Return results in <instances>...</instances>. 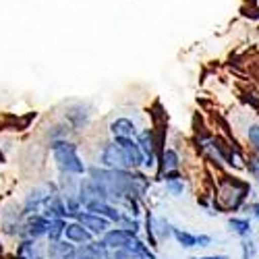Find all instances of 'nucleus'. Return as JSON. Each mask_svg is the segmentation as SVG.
Here are the masks:
<instances>
[{
  "instance_id": "obj_29",
  "label": "nucleus",
  "mask_w": 259,
  "mask_h": 259,
  "mask_svg": "<svg viewBox=\"0 0 259 259\" xmlns=\"http://www.w3.org/2000/svg\"><path fill=\"white\" fill-rule=\"evenodd\" d=\"M110 257H112V259H137V257L133 255V251L128 249V247H124V249H116V251H110Z\"/></svg>"
},
{
  "instance_id": "obj_2",
  "label": "nucleus",
  "mask_w": 259,
  "mask_h": 259,
  "mask_svg": "<svg viewBox=\"0 0 259 259\" xmlns=\"http://www.w3.org/2000/svg\"><path fill=\"white\" fill-rule=\"evenodd\" d=\"M52 160L58 168V172H67V175L83 177L88 172V164L79 154V143L73 139H54L48 143Z\"/></svg>"
},
{
  "instance_id": "obj_13",
  "label": "nucleus",
  "mask_w": 259,
  "mask_h": 259,
  "mask_svg": "<svg viewBox=\"0 0 259 259\" xmlns=\"http://www.w3.org/2000/svg\"><path fill=\"white\" fill-rule=\"evenodd\" d=\"M75 255H77V245L67 241V239H60V241L46 245V257L48 259H73Z\"/></svg>"
},
{
  "instance_id": "obj_31",
  "label": "nucleus",
  "mask_w": 259,
  "mask_h": 259,
  "mask_svg": "<svg viewBox=\"0 0 259 259\" xmlns=\"http://www.w3.org/2000/svg\"><path fill=\"white\" fill-rule=\"evenodd\" d=\"M189 259H232L230 255H224V253H218V255H193Z\"/></svg>"
},
{
  "instance_id": "obj_6",
  "label": "nucleus",
  "mask_w": 259,
  "mask_h": 259,
  "mask_svg": "<svg viewBox=\"0 0 259 259\" xmlns=\"http://www.w3.org/2000/svg\"><path fill=\"white\" fill-rule=\"evenodd\" d=\"M98 164L104 166V168H126V170H131L124 160V154H122V149L120 145L110 139V141H106L102 147H100V154H98Z\"/></svg>"
},
{
  "instance_id": "obj_28",
  "label": "nucleus",
  "mask_w": 259,
  "mask_h": 259,
  "mask_svg": "<svg viewBox=\"0 0 259 259\" xmlns=\"http://www.w3.org/2000/svg\"><path fill=\"white\" fill-rule=\"evenodd\" d=\"M243 209L247 211V215H249L253 222H259V201H251V203L247 201Z\"/></svg>"
},
{
  "instance_id": "obj_10",
  "label": "nucleus",
  "mask_w": 259,
  "mask_h": 259,
  "mask_svg": "<svg viewBox=\"0 0 259 259\" xmlns=\"http://www.w3.org/2000/svg\"><path fill=\"white\" fill-rule=\"evenodd\" d=\"M73 220H77V222H81L85 228H88L94 236H102L108 228H110V226H114L112 222H108L106 218H102V215L100 213H94V211H88V209H81L77 215H75V218Z\"/></svg>"
},
{
  "instance_id": "obj_17",
  "label": "nucleus",
  "mask_w": 259,
  "mask_h": 259,
  "mask_svg": "<svg viewBox=\"0 0 259 259\" xmlns=\"http://www.w3.org/2000/svg\"><path fill=\"white\" fill-rule=\"evenodd\" d=\"M67 122L75 128V131H79V128H83V126H88V122H90V112H88V108H83V104H77V106L69 108V112H67Z\"/></svg>"
},
{
  "instance_id": "obj_15",
  "label": "nucleus",
  "mask_w": 259,
  "mask_h": 259,
  "mask_svg": "<svg viewBox=\"0 0 259 259\" xmlns=\"http://www.w3.org/2000/svg\"><path fill=\"white\" fill-rule=\"evenodd\" d=\"M226 226L232 234H236L239 239H247V236H253V220L249 218V215H228L226 220Z\"/></svg>"
},
{
  "instance_id": "obj_8",
  "label": "nucleus",
  "mask_w": 259,
  "mask_h": 259,
  "mask_svg": "<svg viewBox=\"0 0 259 259\" xmlns=\"http://www.w3.org/2000/svg\"><path fill=\"white\" fill-rule=\"evenodd\" d=\"M13 259H48L46 257V247L41 245L37 239L21 236V239H17Z\"/></svg>"
},
{
  "instance_id": "obj_30",
  "label": "nucleus",
  "mask_w": 259,
  "mask_h": 259,
  "mask_svg": "<svg viewBox=\"0 0 259 259\" xmlns=\"http://www.w3.org/2000/svg\"><path fill=\"white\" fill-rule=\"evenodd\" d=\"M213 245V239L209 234H203V232H199L197 234V247L199 249H207V247H211Z\"/></svg>"
},
{
  "instance_id": "obj_11",
  "label": "nucleus",
  "mask_w": 259,
  "mask_h": 259,
  "mask_svg": "<svg viewBox=\"0 0 259 259\" xmlns=\"http://www.w3.org/2000/svg\"><path fill=\"white\" fill-rule=\"evenodd\" d=\"M183 166V158L177 147H162V152L158 154V168H156V181L164 172H172V170H181Z\"/></svg>"
},
{
  "instance_id": "obj_32",
  "label": "nucleus",
  "mask_w": 259,
  "mask_h": 259,
  "mask_svg": "<svg viewBox=\"0 0 259 259\" xmlns=\"http://www.w3.org/2000/svg\"><path fill=\"white\" fill-rule=\"evenodd\" d=\"M0 257H5V243H3V239H0Z\"/></svg>"
},
{
  "instance_id": "obj_18",
  "label": "nucleus",
  "mask_w": 259,
  "mask_h": 259,
  "mask_svg": "<svg viewBox=\"0 0 259 259\" xmlns=\"http://www.w3.org/2000/svg\"><path fill=\"white\" fill-rule=\"evenodd\" d=\"M128 249L133 251V255H135L137 259H158L156 249H154V247H149V245H147V241H143L139 234L135 236V239H133L131 243H128Z\"/></svg>"
},
{
  "instance_id": "obj_24",
  "label": "nucleus",
  "mask_w": 259,
  "mask_h": 259,
  "mask_svg": "<svg viewBox=\"0 0 259 259\" xmlns=\"http://www.w3.org/2000/svg\"><path fill=\"white\" fill-rule=\"evenodd\" d=\"M164 191L168 193L170 197H183V193L187 189V183H185V177L181 179H170V181H164Z\"/></svg>"
},
{
  "instance_id": "obj_9",
  "label": "nucleus",
  "mask_w": 259,
  "mask_h": 259,
  "mask_svg": "<svg viewBox=\"0 0 259 259\" xmlns=\"http://www.w3.org/2000/svg\"><path fill=\"white\" fill-rule=\"evenodd\" d=\"M120 149H122V154H124V160L128 164V168L131 170H137L143 166V154H141V149H139V143L135 137H112Z\"/></svg>"
},
{
  "instance_id": "obj_26",
  "label": "nucleus",
  "mask_w": 259,
  "mask_h": 259,
  "mask_svg": "<svg viewBox=\"0 0 259 259\" xmlns=\"http://www.w3.org/2000/svg\"><path fill=\"white\" fill-rule=\"evenodd\" d=\"M245 170L249 172V177L259 183V156L257 154H245Z\"/></svg>"
},
{
  "instance_id": "obj_5",
  "label": "nucleus",
  "mask_w": 259,
  "mask_h": 259,
  "mask_svg": "<svg viewBox=\"0 0 259 259\" xmlns=\"http://www.w3.org/2000/svg\"><path fill=\"white\" fill-rule=\"evenodd\" d=\"M48 226H50V218H46L41 211H33V213H25L23 215V226H21V236H27V239H46L48 234Z\"/></svg>"
},
{
  "instance_id": "obj_14",
  "label": "nucleus",
  "mask_w": 259,
  "mask_h": 259,
  "mask_svg": "<svg viewBox=\"0 0 259 259\" xmlns=\"http://www.w3.org/2000/svg\"><path fill=\"white\" fill-rule=\"evenodd\" d=\"M64 239L71 241V243H75V245L79 247V245H85V243L94 241L96 236H94L88 228H85L81 222L71 220V222H67V228H64Z\"/></svg>"
},
{
  "instance_id": "obj_22",
  "label": "nucleus",
  "mask_w": 259,
  "mask_h": 259,
  "mask_svg": "<svg viewBox=\"0 0 259 259\" xmlns=\"http://www.w3.org/2000/svg\"><path fill=\"white\" fill-rule=\"evenodd\" d=\"M64 228H67V218H52L50 226H48V234H46L48 243L64 239Z\"/></svg>"
},
{
  "instance_id": "obj_4",
  "label": "nucleus",
  "mask_w": 259,
  "mask_h": 259,
  "mask_svg": "<svg viewBox=\"0 0 259 259\" xmlns=\"http://www.w3.org/2000/svg\"><path fill=\"white\" fill-rule=\"evenodd\" d=\"M23 209L21 203H9L0 207V232L9 239H21V226H23Z\"/></svg>"
},
{
  "instance_id": "obj_21",
  "label": "nucleus",
  "mask_w": 259,
  "mask_h": 259,
  "mask_svg": "<svg viewBox=\"0 0 259 259\" xmlns=\"http://www.w3.org/2000/svg\"><path fill=\"white\" fill-rule=\"evenodd\" d=\"M172 226L170 220L166 218V215H156L154 213V232L158 236V241H168L170 236H172Z\"/></svg>"
},
{
  "instance_id": "obj_19",
  "label": "nucleus",
  "mask_w": 259,
  "mask_h": 259,
  "mask_svg": "<svg viewBox=\"0 0 259 259\" xmlns=\"http://www.w3.org/2000/svg\"><path fill=\"white\" fill-rule=\"evenodd\" d=\"M172 239L177 241L181 249H197V234L191 230H183L179 226L172 228Z\"/></svg>"
},
{
  "instance_id": "obj_3",
  "label": "nucleus",
  "mask_w": 259,
  "mask_h": 259,
  "mask_svg": "<svg viewBox=\"0 0 259 259\" xmlns=\"http://www.w3.org/2000/svg\"><path fill=\"white\" fill-rule=\"evenodd\" d=\"M139 149L143 154V170L152 172L158 168V154H160V143H158V133L156 128H139L135 135Z\"/></svg>"
},
{
  "instance_id": "obj_16",
  "label": "nucleus",
  "mask_w": 259,
  "mask_h": 259,
  "mask_svg": "<svg viewBox=\"0 0 259 259\" xmlns=\"http://www.w3.org/2000/svg\"><path fill=\"white\" fill-rule=\"evenodd\" d=\"M108 131H110V137H135L139 128H137L135 120L126 118V116H118L108 124Z\"/></svg>"
},
{
  "instance_id": "obj_33",
  "label": "nucleus",
  "mask_w": 259,
  "mask_h": 259,
  "mask_svg": "<svg viewBox=\"0 0 259 259\" xmlns=\"http://www.w3.org/2000/svg\"><path fill=\"white\" fill-rule=\"evenodd\" d=\"M73 259H79V257H77V255H75V257H73Z\"/></svg>"
},
{
  "instance_id": "obj_1",
  "label": "nucleus",
  "mask_w": 259,
  "mask_h": 259,
  "mask_svg": "<svg viewBox=\"0 0 259 259\" xmlns=\"http://www.w3.org/2000/svg\"><path fill=\"white\" fill-rule=\"evenodd\" d=\"M253 195V185L234 177V175H220L213 181V203L211 209L215 213H236L245 207L249 197Z\"/></svg>"
},
{
  "instance_id": "obj_34",
  "label": "nucleus",
  "mask_w": 259,
  "mask_h": 259,
  "mask_svg": "<svg viewBox=\"0 0 259 259\" xmlns=\"http://www.w3.org/2000/svg\"><path fill=\"white\" fill-rule=\"evenodd\" d=\"M108 259H112V257H108Z\"/></svg>"
},
{
  "instance_id": "obj_27",
  "label": "nucleus",
  "mask_w": 259,
  "mask_h": 259,
  "mask_svg": "<svg viewBox=\"0 0 259 259\" xmlns=\"http://www.w3.org/2000/svg\"><path fill=\"white\" fill-rule=\"evenodd\" d=\"M241 259H255L257 257V245L255 241L251 239V236H247V239H241Z\"/></svg>"
},
{
  "instance_id": "obj_23",
  "label": "nucleus",
  "mask_w": 259,
  "mask_h": 259,
  "mask_svg": "<svg viewBox=\"0 0 259 259\" xmlns=\"http://www.w3.org/2000/svg\"><path fill=\"white\" fill-rule=\"evenodd\" d=\"M73 135H75V128L69 122H60V124L50 126L48 141H54V139H73Z\"/></svg>"
},
{
  "instance_id": "obj_7",
  "label": "nucleus",
  "mask_w": 259,
  "mask_h": 259,
  "mask_svg": "<svg viewBox=\"0 0 259 259\" xmlns=\"http://www.w3.org/2000/svg\"><path fill=\"white\" fill-rule=\"evenodd\" d=\"M137 236V232L135 230H128V228H122V226H110L108 228L100 239L104 241V245L110 249V251H116V249H124V247H128V243H131L133 239Z\"/></svg>"
},
{
  "instance_id": "obj_20",
  "label": "nucleus",
  "mask_w": 259,
  "mask_h": 259,
  "mask_svg": "<svg viewBox=\"0 0 259 259\" xmlns=\"http://www.w3.org/2000/svg\"><path fill=\"white\" fill-rule=\"evenodd\" d=\"M145 220H143V232H145V241L149 247H154L158 249L160 247V241H158V236L154 232V209L152 207H145Z\"/></svg>"
},
{
  "instance_id": "obj_12",
  "label": "nucleus",
  "mask_w": 259,
  "mask_h": 259,
  "mask_svg": "<svg viewBox=\"0 0 259 259\" xmlns=\"http://www.w3.org/2000/svg\"><path fill=\"white\" fill-rule=\"evenodd\" d=\"M77 257L79 259H108L110 257V249L104 245V241L100 236H96L94 241L77 247Z\"/></svg>"
},
{
  "instance_id": "obj_25",
  "label": "nucleus",
  "mask_w": 259,
  "mask_h": 259,
  "mask_svg": "<svg viewBox=\"0 0 259 259\" xmlns=\"http://www.w3.org/2000/svg\"><path fill=\"white\" fill-rule=\"evenodd\" d=\"M245 139L251 147V152L259 156V122H251L245 128Z\"/></svg>"
}]
</instances>
